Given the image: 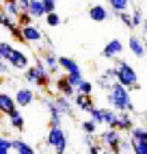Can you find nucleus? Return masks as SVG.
Listing matches in <instances>:
<instances>
[{
  "mask_svg": "<svg viewBox=\"0 0 147 154\" xmlns=\"http://www.w3.org/2000/svg\"><path fill=\"white\" fill-rule=\"evenodd\" d=\"M130 15H132V28H139L143 24V11H141V9H134Z\"/></svg>",
  "mask_w": 147,
  "mask_h": 154,
  "instance_id": "33",
  "label": "nucleus"
},
{
  "mask_svg": "<svg viewBox=\"0 0 147 154\" xmlns=\"http://www.w3.org/2000/svg\"><path fill=\"white\" fill-rule=\"evenodd\" d=\"M80 128H82V132H85V135H98L100 124H95V122H93V119L89 117V119H85V122L80 124Z\"/></svg>",
  "mask_w": 147,
  "mask_h": 154,
  "instance_id": "26",
  "label": "nucleus"
},
{
  "mask_svg": "<svg viewBox=\"0 0 147 154\" xmlns=\"http://www.w3.org/2000/svg\"><path fill=\"white\" fill-rule=\"evenodd\" d=\"M9 126H11L13 130H26V119H24V115H22V111H17V113H13V115H9Z\"/></svg>",
  "mask_w": 147,
  "mask_h": 154,
  "instance_id": "23",
  "label": "nucleus"
},
{
  "mask_svg": "<svg viewBox=\"0 0 147 154\" xmlns=\"http://www.w3.org/2000/svg\"><path fill=\"white\" fill-rule=\"evenodd\" d=\"M87 150H89L91 154H100V152H104V148H102V146H98V143H91Z\"/></svg>",
  "mask_w": 147,
  "mask_h": 154,
  "instance_id": "40",
  "label": "nucleus"
},
{
  "mask_svg": "<svg viewBox=\"0 0 147 154\" xmlns=\"http://www.w3.org/2000/svg\"><path fill=\"white\" fill-rule=\"evenodd\" d=\"M0 9H2V7H0Z\"/></svg>",
  "mask_w": 147,
  "mask_h": 154,
  "instance_id": "47",
  "label": "nucleus"
},
{
  "mask_svg": "<svg viewBox=\"0 0 147 154\" xmlns=\"http://www.w3.org/2000/svg\"><path fill=\"white\" fill-rule=\"evenodd\" d=\"M132 126H134L132 113H130V111H119V113H117V117H115V122H112V126H110V128H115V130H119V132H128V130H130Z\"/></svg>",
  "mask_w": 147,
  "mask_h": 154,
  "instance_id": "11",
  "label": "nucleus"
},
{
  "mask_svg": "<svg viewBox=\"0 0 147 154\" xmlns=\"http://www.w3.org/2000/svg\"><path fill=\"white\" fill-rule=\"evenodd\" d=\"M54 87H56V94H63V96H67V98H71L74 94H76V89L69 85V80L65 76H58L54 80Z\"/></svg>",
  "mask_w": 147,
  "mask_h": 154,
  "instance_id": "20",
  "label": "nucleus"
},
{
  "mask_svg": "<svg viewBox=\"0 0 147 154\" xmlns=\"http://www.w3.org/2000/svg\"><path fill=\"white\" fill-rule=\"evenodd\" d=\"M117 17L121 20V24H125L128 28H132V15L128 13V9H125V11H117Z\"/></svg>",
  "mask_w": 147,
  "mask_h": 154,
  "instance_id": "35",
  "label": "nucleus"
},
{
  "mask_svg": "<svg viewBox=\"0 0 147 154\" xmlns=\"http://www.w3.org/2000/svg\"><path fill=\"white\" fill-rule=\"evenodd\" d=\"M115 117H117V111H115V109H110V106L102 109V124L104 126H112Z\"/></svg>",
  "mask_w": 147,
  "mask_h": 154,
  "instance_id": "25",
  "label": "nucleus"
},
{
  "mask_svg": "<svg viewBox=\"0 0 147 154\" xmlns=\"http://www.w3.org/2000/svg\"><path fill=\"white\" fill-rule=\"evenodd\" d=\"M46 146H50L52 150L58 152V154L67 152V146H69V137H67V132L63 130L61 126H50L48 137H46Z\"/></svg>",
  "mask_w": 147,
  "mask_h": 154,
  "instance_id": "4",
  "label": "nucleus"
},
{
  "mask_svg": "<svg viewBox=\"0 0 147 154\" xmlns=\"http://www.w3.org/2000/svg\"><path fill=\"white\" fill-rule=\"evenodd\" d=\"M9 152H11V139H9V135H0V154Z\"/></svg>",
  "mask_w": 147,
  "mask_h": 154,
  "instance_id": "32",
  "label": "nucleus"
},
{
  "mask_svg": "<svg viewBox=\"0 0 147 154\" xmlns=\"http://www.w3.org/2000/svg\"><path fill=\"white\" fill-rule=\"evenodd\" d=\"M71 102H74V106H76L78 111L82 113H89V109L93 106V96H87V94H74L71 96Z\"/></svg>",
  "mask_w": 147,
  "mask_h": 154,
  "instance_id": "15",
  "label": "nucleus"
},
{
  "mask_svg": "<svg viewBox=\"0 0 147 154\" xmlns=\"http://www.w3.org/2000/svg\"><path fill=\"white\" fill-rule=\"evenodd\" d=\"M141 28H143V33L147 35V20H143V24H141Z\"/></svg>",
  "mask_w": 147,
  "mask_h": 154,
  "instance_id": "43",
  "label": "nucleus"
},
{
  "mask_svg": "<svg viewBox=\"0 0 147 154\" xmlns=\"http://www.w3.org/2000/svg\"><path fill=\"white\" fill-rule=\"evenodd\" d=\"M0 26L2 28H7V30H11L13 26H15V20L11 17V15H7L2 9H0Z\"/></svg>",
  "mask_w": 147,
  "mask_h": 154,
  "instance_id": "30",
  "label": "nucleus"
},
{
  "mask_svg": "<svg viewBox=\"0 0 147 154\" xmlns=\"http://www.w3.org/2000/svg\"><path fill=\"white\" fill-rule=\"evenodd\" d=\"M2 11L15 20L20 15V2H17V0H7V2H2Z\"/></svg>",
  "mask_w": 147,
  "mask_h": 154,
  "instance_id": "24",
  "label": "nucleus"
},
{
  "mask_svg": "<svg viewBox=\"0 0 147 154\" xmlns=\"http://www.w3.org/2000/svg\"><path fill=\"white\" fill-rule=\"evenodd\" d=\"M65 78L69 80V85L76 89V87L82 83V78H85V76H82V72H71V74H65Z\"/></svg>",
  "mask_w": 147,
  "mask_h": 154,
  "instance_id": "31",
  "label": "nucleus"
},
{
  "mask_svg": "<svg viewBox=\"0 0 147 154\" xmlns=\"http://www.w3.org/2000/svg\"><path fill=\"white\" fill-rule=\"evenodd\" d=\"M9 33H11V37H13V39H17V42H20V44H24V35H22V26H17V24H15V26H13L11 30H9Z\"/></svg>",
  "mask_w": 147,
  "mask_h": 154,
  "instance_id": "36",
  "label": "nucleus"
},
{
  "mask_svg": "<svg viewBox=\"0 0 147 154\" xmlns=\"http://www.w3.org/2000/svg\"><path fill=\"white\" fill-rule=\"evenodd\" d=\"M22 35H24V44H30V46H37L44 42V33H41V28L37 24H24L22 26Z\"/></svg>",
  "mask_w": 147,
  "mask_h": 154,
  "instance_id": "8",
  "label": "nucleus"
},
{
  "mask_svg": "<svg viewBox=\"0 0 147 154\" xmlns=\"http://www.w3.org/2000/svg\"><path fill=\"white\" fill-rule=\"evenodd\" d=\"M20 106L15 104V100L11 94H4V91H0V115H13V113H17Z\"/></svg>",
  "mask_w": 147,
  "mask_h": 154,
  "instance_id": "12",
  "label": "nucleus"
},
{
  "mask_svg": "<svg viewBox=\"0 0 147 154\" xmlns=\"http://www.w3.org/2000/svg\"><path fill=\"white\" fill-rule=\"evenodd\" d=\"M58 69H63L65 74H71V72H82L78 61L71 57H58Z\"/></svg>",
  "mask_w": 147,
  "mask_h": 154,
  "instance_id": "19",
  "label": "nucleus"
},
{
  "mask_svg": "<svg viewBox=\"0 0 147 154\" xmlns=\"http://www.w3.org/2000/svg\"><path fill=\"white\" fill-rule=\"evenodd\" d=\"M145 54H147V52H145Z\"/></svg>",
  "mask_w": 147,
  "mask_h": 154,
  "instance_id": "48",
  "label": "nucleus"
},
{
  "mask_svg": "<svg viewBox=\"0 0 147 154\" xmlns=\"http://www.w3.org/2000/svg\"><path fill=\"white\" fill-rule=\"evenodd\" d=\"M17 2H20V5H26V2H28V0H17Z\"/></svg>",
  "mask_w": 147,
  "mask_h": 154,
  "instance_id": "44",
  "label": "nucleus"
},
{
  "mask_svg": "<svg viewBox=\"0 0 147 154\" xmlns=\"http://www.w3.org/2000/svg\"><path fill=\"white\" fill-rule=\"evenodd\" d=\"M44 17H46V24H48V26H52V28L61 26V22H63V17H61L56 11H50V13H46Z\"/></svg>",
  "mask_w": 147,
  "mask_h": 154,
  "instance_id": "27",
  "label": "nucleus"
},
{
  "mask_svg": "<svg viewBox=\"0 0 147 154\" xmlns=\"http://www.w3.org/2000/svg\"><path fill=\"white\" fill-rule=\"evenodd\" d=\"M130 150L134 154H147V126L141 128V126H132L130 130Z\"/></svg>",
  "mask_w": 147,
  "mask_h": 154,
  "instance_id": "5",
  "label": "nucleus"
},
{
  "mask_svg": "<svg viewBox=\"0 0 147 154\" xmlns=\"http://www.w3.org/2000/svg\"><path fill=\"white\" fill-rule=\"evenodd\" d=\"M106 100H108V106L115 109V111H134V102H132V96H130V89L123 87L121 83L112 80L110 87L106 89Z\"/></svg>",
  "mask_w": 147,
  "mask_h": 154,
  "instance_id": "1",
  "label": "nucleus"
},
{
  "mask_svg": "<svg viewBox=\"0 0 147 154\" xmlns=\"http://www.w3.org/2000/svg\"><path fill=\"white\" fill-rule=\"evenodd\" d=\"M121 52H123V42H119V39H110V42L102 48V57H104V59L121 57Z\"/></svg>",
  "mask_w": 147,
  "mask_h": 154,
  "instance_id": "13",
  "label": "nucleus"
},
{
  "mask_svg": "<svg viewBox=\"0 0 147 154\" xmlns=\"http://www.w3.org/2000/svg\"><path fill=\"white\" fill-rule=\"evenodd\" d=\"M11 152H17V154H35L37 150L33 146H28L24 139H11Z\"/></svg>",
  "mask_w": 147,
  "mask_h": 154,
  "instance_id": "21",
  "label": "nucleus"
},
{
  "mask_svg": "<svg viewBox=\"0 0 147 154\" xmlns=\"http://www.w3.org/2000/svg\"><path fill=\"white\" fill-rule=\"evenodd\" d=\"M143 119H145V126H147V113H145V117H143Z\"/></svg>",
  "mask_w": 147,
  "mask_h": 154,
  "instance_id": "45",
  "label": "nucleus"
},
{
  "mask_svg": "<svg viewBox=\"0 0 147 154\" xmlns=\"http://www.w3.org/2000/svg\"><path fill=\"white\" fill-rule=\"evenodd\" d=\"M41 5H44V11L46 13L56 11V0H41Z\"/></svg>",
  "mask_w": 147,
  "mask_h": 154,
  "instance_id": "38",
  "label": "nucleus"
},
{
  "mask_svg": "<svg viewBox=\"0 0 147 154\" xmlns=\"http://www.w3.org/2000/svg\"><path fill=\"white\" fill-rule=\"evenodd\" d=\"M89 17L93 20V22H106V20L110 17V13H108V9L104 7V5H91L89 7Z\"/></svg>",
  "mask_w": 147,
  "mask_h": 154,
  "instance_id": "18",
  "label": "nucleus"
},
{
  "mask_svg": "<svg viewBox=\"0 0 147 154\" xmlns=\"http://www.w3.org/2000/svg\"><path fill=\"white\" fill-rule=\"evenodd\" d=\"M35 91L30 89V87H20L15 94H13V100H15V104L20 106V109H26V106H30L35 102Z\"/></svg>",
  "mask_w": 147,
  "mask_h": 154,
  "instance_id": "9",
  "label": "nucleus"
},
{
  "mask_svg": "<svg viewBox=\"0 0 147 154\" xmlns=\"http://www.w3.org/2000/svg\"><path fill=\"white\" fill-rule=\"evenodd\" d=\"M100 78H104V80H115V67H108V69H104Z\"/></svg>",
  "mask_w": 147,
  "mask_h": 154,
  "instance_id": "39",
  "label": "nucleus"
},
{
  "mask_svg": "<svg viewBox=\"0 0 147 154\" xmlns=\"http://www.w3.org/2000/svg\"><path fill=\"white\" fill-rule=\"evenodd\" d=\"M115 80L117 83H121L123 87H128L130 91L132 89H141V85H139V76H136V69L130 65V63H125L123 59H119V57H115Z\"/></svg>",
  "mask_w": 147,
  "mask_h": 154,
  "instance_id": "3",
  "label": "nucleus"
},
{
  "mask_svg": "<svg viewBox=\"0 0 147 154\" xmlns=\"http://www.w3.org/2000/svg\"><path fill=\"white\" fill-rule=\"evenodd\" d=\"M41 59H44V63H46V67L50 72V76L58 72V57L52 52V48H46L44 52H41Z\"/></svg>",
  "mask_w": 147,
  "mask_h": 154,
  "instance_id": "17",
  "label": "nucleus"
},
{
  "mask_svg": "<svg viewBox=\"0 0 147 154\" xmlns=\"http://www.w3.org/2000/svg\"><path fill=\"white\" fill-rule=\"evenodd\" d=\"M41 102H44V106H46L48 113H50V126H61V124H63V113L58 111L54 98L44 96V98H41Z\"/></svg>",
  "mask_w": 147,
  "mask_h": 154,
  "instance_id": "10",
  "label": "nucleus"
},
{
  "mask_svg": "<svg viewBox=\"0 0 147 154\" xmlns=\"http://www.w3.org/2000/svg\"><path fill=\"white\" fill-rule=\"evenodd\" d=\"M26 11L30 13V17H33V20H39V17H44V15H46L41 0H28V9H26Z\"/></svg>",
  "mask_w": 147,
  "mask_h": 154,
  "instance_id": "22",
  "label": "nucleus"
},
{
  "mask_svg": "<svg viewBox=\"0 0 147 154\" xmlns=\"http://www.w3.org/2000/svg\"><path fill=\"white\" fill-rule=\"evenodd\" d=\"M9 74H11V65L0 57V76H9Z\"/></svg>",
  "mask_w": 147,
  "mask_h": 154,
  "instance_id": "37",
  "label": "nucleus"
},
{
  "mask_svg": "<svg viewBox=\"0 0 147 154\" xmlns=\"http://www.w3.org/2000/svg\"><path fill=\"white\" fill-rule=\"evenodd\" d=\"M110 83H112V80H104V78H98V85H100L102 89H108V87H110Z\"/></svg>",
  "mask_w": 147,
  "mask_h": 154,
  "instance_id": "41",
  "label": "nucleus"
},
{
  "mask_svg": "<svg viewBox=\"0 0 147 154\" xmlns=\"http://www.w3.org/2000/svg\"><path fill=\"white\" fill-rule=\"evenodd\" d=\"M93 87H95V85H93L91 80L82 78V83L76 87V91H78V94H87V96H93Z\"/></svg>",
  "mask_w": 147,
  "mask_h": 154,
  "instance_id": "29",
  "label": "nucleus"
},
{
  "mask_svg": "<svg viewBox=\"0 0 147 154\" xmlns=\"http://www.w3.org/2000/svg\"><path fill=\"white\" fill-rule=\"evenodd\" d=\"M24 80L28 85L39 87V89H48L50 87L52 78H50V72H48V67H46V63H44V59H41V57H37L35 65H28L24 69Z\"/></svg>",
  "mask_w": 147,
  "mask_h": 154,
  "instance_id": "2",
  "label": "nucleus"
},
{
  "mask_svg": "<svg viewBox=\"0 0 147 154\" xmlns=\"http://www.w3.org/2000/svg\"><path fill=\"white\" fill-rule=\"evenodd\" d=\"M106 2L110 5V9L115 13H117V11H125V9L130 7V0H106Z\"/></svg>",
  "mask_w": 147,
  "mask_h": 154,
  "instance_id": "28",
  "label": "nucleus"
},
{
  "mask_svg": "<svg viewBox=\"0 0 147 154\" xmlns=\"http://www.w3.org/2000/svg\"><path fill=\"white\" fill-rule=\"evenodd\" d=\"M100 141L104 143V150H108V152H115V154H119L121 152V132L119 130H115L110 126H106V130H102L100 132Z\"/></svg>",
  "mask_w": 147,
  "mask_h": 154,
  "instance_id": "6",
  "label": "nucleus"
},
{
  "mask_svg": "<svg viewBox=\"0 0 147 154\" xmlns=\"http://www.w3.org/2000/svg\"><path fill=\"white\" fill-rule=\"evenodd\" d=\"M0 128H2V124H0Z\"/></svg>",
  "mask_w": 147,
  "mask_h": 154,
  "instance_id": "46",
  "label": "nucleus"
},
{
  "mask_svg": "<svg viewBox=\"0 0 147 154\" xmlns=\"http://www.w3.org/2000/svg\"><path fill=\"white\" fill-rule=\"evenodd\" d=\"M89 117L95 122V124H102V109H98L95 104H93V106L89 109Z\"/></svg>",
  "mask_w": 147,
  "mask_h": 154,
  "instance_id": "34",
  "label": "nucleus"
},
{
  "mask_svg": "<svg viewBox=\"0 0 147 154\" xmlns=\"http://www.w3.org/2000/svg\"><path fill=\"white\" fill-rule=\"evenodd\" d=\"M85 143L91 146V143H95V135H85Z\"/></svg>",
  "mask_w": 147,
  "mask_h": 154,
  "instance_id": "42",
  "label": "nucleus"
},
{
  "mask_svg": "<svg viewBox=\"0 0 147 154\" xmlns=\"http://www.w3.org/2000/svg\"><path fill=\"white\" fill-rule=\"evenodd\" d=\"M4 61L11 65V69H20V72H24V69L30 65L28 54L24 52V50H17V48H11V52L4 57Z\"/></svg>",
  "mask_w": 147,
  "mask_h": 154,
  "instance_id": "7",
  "label": "nucleus"
},
{
  "mask_svg": "<svg viewBox=\"0 0 147 154\" xmlns=\"http://www.w3.org/2000/svg\"><path fill=\"white\" fill-rule=\"evenodd\" d=\"M128 48H130V52H132L136 59H143V57H145V52H147L145 42H143L141 37H136V35H132V37L128 39Z\"/></svg>",
  "mask_w": 147,
  "mask_h": 154,
  "instance_id": "16",
  "label": "nucleus"
},
{
  "mask_svg": "<svg viewBox=\"0 0 147 154\" xmlns=\"http://www.w3.org/2000/svg\"><path fill=\"white\" fill-rule=\"evenodd\" d=\"M54 102H56V106H58V111L63 113V117H71L74 115V113H76V111H74V109H76V106H74V102H71V98H67V96H63V94H56L54 96Z\"/></svg>",
  "mask_w": 147,
  "mask_h": 154,
  "instance_id": "14",
  "label": "nucleus"
}]
</instances>
